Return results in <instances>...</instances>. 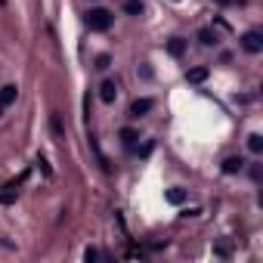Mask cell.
<instances>
[{
	"label": "cell",
	"instance_id": "1",
	"mask_svg": "<svg viewBox=\"0 0 263 263\" xmlns=\"http://www.w3.org/2000/svg\"><path fill=\"white\" fill-rule=\"evenodd\" d=\"M87 28H90V31H108V28H111V13L102 10V7L90 10V13H87Z\"/></svg>",
	"mask_w": 263,
	"mask_h": 263
},
{
	"label": "cell",
	"instance_id": "2",
	"mask_svg": "<svg viewBox=\"0 0 263 263\" xmlns=\"http://www.w3.org/2000/svg\"><path fill=\"white\" fill-rule=\"evenodd\" d=\"M241 50L251 53V56H257V53L263 50V34H260V31H245V34H241Z\"/></svg>",
	"mask_w": 263,
	"mask_h": 263
},
{
	"label": "cell",
	"instance_id": "3",
	"mask_svg": "<svg viewBox=\"0 0 263 263\" xmlns=\"http://www.w3.org/2000/svg\"><path fill=\"white\" fill-rule=\"evenodd\" d=\"M155 108V99H149V96H143V99H134V102H130V118H134V121H140L143 115H149Z\"/></svg>",
	"mask_w": 263,
	"mask_h": 263
},
{
	"label": "cell",
	"instance_id": "4",
	"mask_svg": "<svg viewBox=\"0 0 263 263\" xmlns=\"http://www.w3.org/2000/svg\"><path fill=\"white\" fill-rule=\"evenodd\" d=\"M99 96H102V102H105V105H111V102L118 99V84H115V81H102Z\"/></svg>",
	"mask_w": 263,
	"mask_h": 263
},
{
	"label": "cell",
	"instance_id": "5",
	"mask_svg": "<svg viewBox=\"0 0 263 263\" xmlns=\"http://www.w3.org/2000/svg\"><path fill=\"white\" fill-rule=\"evenodd\" d=\"M16 96H19V87H16V84H7L4 90H0V105H4V108H7V105H13V102H16Z\"/></svg>",
	"mask_w": 263,
	"mask_h": 263
},
{
	"label": "cell",
	"instance_id": "6",
	"mask_svg": "<svg viewBox=\"0 0 263 263\" xmlns=\"http://www.w3.org/2000/svg\"><path fill=\"white\" fill-rule=\"evenodd\" d=\"M167 53L180 59V56L186 53V41H183V37H171V41H167Z\"/></svg>",
	"mask_w": 263,
	"mask_h": 263
},
{
	"label": "cell",
	"instance_id": "7",
	"mask_svg": "<svg viewBox=\"0 0 263 263\" xmlns=\"http://www.w3.org/2000/svg\"><path fill=\"white\" fill-rule=\"evenodd\" d=\"M208 74H211V71H208L204 65H201V68H189V71H186V81H189V84H201V81H208Z\"/></svg>",
	"mask_w": 263,
	"mask_h": 263
},
{
	"label": "cell",
	"instance_id": "8",
	"mask_svg": "<svg viewBox=\"0 0 263 263\" xmlns=\"http://www.w3.org/2000/svg\"><path fill=\"white\" fill-rule=\"evenodd\" d=\"M241 167H245V158H238V155H232V158L223 161V174H238Z\"/></svg>",
	"mask_w": 263,
	"mask_h": 263
},
{
	"label": "cell",
	"instance_id": "9",
	"mask_svg": "<svg viewBox=\"0 0 263 263\" xmlns=\"http://www.w3.org/2000/svg\"><path fill=\"white\" fill-rule=\"evenodd\" d=\"M164 198H167V204H183V201H186V189H177V186H174V189L164 192Z\"/></svg>",
	"mask_w": 263,
	"mask_h": 263
},
{
	"label": "cell",
	"instance_id": "10",
	"mask_svg": "<svg viewBox=\"0 0 263 263\" xmlns=\"http://www.w3.org/2000/svg\"><path fill=\"white\" fill-rule=\"evenodd\" d=\"M137 140H140V134H137L134 127H124V130H121V143H124V146H134Z\"/></svg>",
	"mask_w": 263,
	"mask_h": 263
},
{
	"label": "cell",
	"instance_id": "11",
	"mask_svg": "<svg viewBox=\"0 0 263 263\" xmlns=\"http://www.w3.org/2000/svg\"><path fill=\"white\" fill-rule=\"evenodd\" d=\"M248 149H251L254 155H260V152H263V137H260V134H251V137H248Z\"/></svg>",
	"mask_w": 263,
	"mask_h": 263
},
{
	"label": "cell",
	"instance_id": "12",
	"mask_svg": "<svg viewBox=\"0 0 263 263\" xmlns=\"http://www.w3.org/2000/svg\"><path fill=\"white\" fill-rule=\"evenodd\" d=\"M124 13L140 16V13H143V0H124Z\"/></svg>",
	"mask_w": 263,
	"mask_h": 263
},
{
	"label": "cell",
	"instance_id": "13",
	"mask_svg": "<svg viewBox=\"0 0 263 263\" xmlns=\"http://www.w3.org/2000/svg\"><path fill=\"white\" fill-rule=\"evenodd\" d=\"M198 41H201L204 47H211V44H217V34H214L211 28H201V31H198Z\"/></svg>",
	"mask_w": 263,
	"mask_h": 263
},
{
	"label": "cell",
	"instance_id": "14",
	"mask_svg": "<svg viewBox=\"0 0 263 263\" xmlns=\"http://www.w3.org/2000/svg\"><path fill=\"white\" fill-rule=\"evenodd\" d=\"M214 251H217L220 257H232V245H229V241H220V245H214Z\"/></svg>",
	"mask_w": 263,
	"mask_h": 263
},
{
	"label": "cell",
	"instance_id": "15",
	"mask_svg": "<svg viewBox=\"0 0 263 263\" xmlns=\"http://www.w3.org/2000/svg\"><path fill=\"white\" fill-rule=\"evenodd\" d=\"M108 65H111V56H105V53H102V56H96V68H99V71H105Z\"/></svg>",
	"mask_w": 263,
	"mask_h": 263
},
{
	"label": "cell",
	"instance_id": "16",
	"mask_svg": "<svg viewBox=\"0 0 263 263\" xmlns=\"http://www.w3.org/2000/svg\"><path fill=\"white\" fill-rule=\"evenodd\" d=\"M50 124H53V130H56V134L62 137V121H59V115H53V121H50Z\"/></svg>",
	"mask_w": 263,
	"mask_h": 263
},
{
	"label": "cell",
	"instance_id": "17",
	"mask_svg": "<svg viewBox=\"0 0 263 263\" xmlns=\"http://www.w3.org/2000/svg\"><path fill=\"white\" fill-rule=\"evenodd\" d=\"M84 257H87V263H90V260H96V257H99V251H96V248H87V251H84Z\"/></svg>",
	"mask_w": 263,
	"mask_h": 263
},
{
	"label": "cell",
	"instance_id": "18",
	"mask_svg": "<svg viewBox=\"0 0 263 263\" xmlns=\"http://www.w3.org/2000/svg\"><path fill=\"white\" fill-rule=\"evenodd\" d=\"M217 4H229V0H217Z\"/></svg>",
	"mask_w": 263,
	"mask_h": 263
},
{
	"label": "cell",
	"instance_id": "19",
	"mask_svg": "<svg viewBox=\"0 0 263 263\" xmlns=\"http://www.w3.org/2000/svg\"><path fill=\"white\" fill-rule=\"evenodd\" d=\"M0 115H4V105H0Z\"/></svg>",
	"mask_w": 263,
	"mask_h": 263
}]
</instances>
